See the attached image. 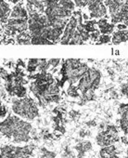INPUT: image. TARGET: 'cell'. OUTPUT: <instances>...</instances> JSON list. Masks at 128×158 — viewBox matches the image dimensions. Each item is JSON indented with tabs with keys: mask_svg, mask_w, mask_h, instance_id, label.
<instances>
[{
	"mask_svg": "<svg viewBox=\"0 0 128 158\" xmlns=\"http://www.w3.org/2000/svg\"><path fill=\"white\" fill-rule=\"evenodd\" d=\"M60 69V79H57V84L62 87L65 82L75 84L83 77L89 69L86 63L77 59H68L62 60Z\"/></svg>",
	"mask_w": 128,
	"mask_h": 158,
	"instance_id": "cell-1",
	"label": "cell"
},
{
	"mask_svg": "<svg viewBox=\"0 0 128 158\" xmlns=\"http://www.w3.org/2000/svg\"><path fill=\"white\" fill-rule=\"evenodd\" d=\"M11 110L14 115L23 119L33 121L39 116V109L34 99L31 97L11 100Z\"/></svg>",
	"mask_w": 128,
	"mask_h": 158,
	"instance_id": "cell-2",
	"label": "cell"
},
{
	"mask_svg": "<svg viewBox=\"0 0 128 158\" xmlns=\"http://www.w3.org/2000/svg\"><path fill=\"white\" fill-rule=\"evenodd\" d=\"M101 72L95 67H89L87 72L78 81L77 87L81 95H84L89 91H96L101 82Z\"/></svg>",
	"mask_w": 128,
	"mask_h": 158,
	"instance_id": "cell-3",
	"label": "cell"
},
{
	"mask_svg": "<svg viewBox=\"0 0 128 158\" xmlns=\"http://www.w3.org/2000/svg\"><path fill=\"white\" fill-rule=\"evenodd\" d=\"M34 144L23 147L14 145H2L1 158H30L34 150Z\"/></svg>",
	"mask_w": 128,
	"mask_h": 158,
	"instance_id": "cell-4",
	"label": "cell"
},
{
	"mask_svg": "<svg viewBox=\"0 0 128 158\" xmlns=\"http://www.w3.org/2000/svg\"><path fill=\"white\" fill-rule=\"evenodd\" d=\"M33 131V126L28 121L23 119H19L15 126L14 132L12 135V142L13 143H26L31 140V133Z\"/></svg>",
	"mask_w": 128,
	"mask_h": 158,
	"instance_id": "cell-5",
	"label": "cell"
},
{
	"mask_svg": "<svg viewBox=\"0 0 128 158\" xmlns=\"http://www.w3.org/2000/svg\"><path fill=\"white\" fill-rule=\"evenodd\" d=\"M118 129L114 125H107L104 130H101L96 137V142L99 146L106 147L113 145L114 143L119 142Z\"/></svg>",
	"mask_w": 128,
	"mask_h": 158,
	"instance_id": "cell-6",
	"label": "cell"
},
{
	"mask_svg": "<svg viewBox=\"0 0 128 158\" xmlns=\"http://www.w3.org/2000/svg\"><path fill=\"white\" fill-rule=\"evenodd\" d=\"M2 29H5V36H14L29 29L28 20L10 18L5 26L2 25Z\"/></svg>",
	"mask_w": 128,
	"mask_h": 158,
	"instance_id": "cell-7",
	"label": "cell"
},
{
	"mask_svg": "<svg viewBox=\"0 0 128 158\" xmlns=\"http://www.w3.org/2000/svg\"><path fill=\"white\" fill-rule=\"evenodd\" d=\"M19 119H20V116L10 113V115L5 118V120H3L1 122L0 128H1L2 137H5L8 139H12V135H13V132H14L15 126L17 124V122L19 121Z\"/></svg>",
	"mask_w": 128,
	"mask_h": 158,
	"instance_id": "cell-8",
	"label": "cell"
},
{
	"mask_svg": "<svg viewBox=\"0 0 128 158\" xmlns=\"http://www.w3.org/2000/svg\"><path fill=\"white\" fill-rule=\"evenodd\" d=\"M78 26V19L75 16H72L69 21V23L66 25V27L64 29V32L62 36L60 39V44L61 45H69L72 38L73 37L74 34H75Z\"/></svg>",
	"mask_w": 128,
	"mask_h": 158,
	"instance_id": "cell-9",
	"label": "cell"
},
{
	"mask_svg": "<svg viewBox=\"0 0 128 158\" xmlns=\"http://www.w3.org/2000/svg\"><path fill=\"white\" fill-rule=\"evenodd\" d=\"M5 89L10 97H17L19 99L27 97V89L23 85L13 82H5Z\"/></svg>",
	"mask_w": 128,
	"mask_h": 158,
	"instance_id": "cell-10",
	"label": "cell"
},
{
	"mask_svg": "<svg viewBox=\"0 0 128 158\" xmlns=\"http://www.w3.org/2000/svg\"><path fill=\"white\" fill-rule=\"evenodd\" d=\"M25 8L28 11V14H45L46 7L43 0H26Z\"/></svg>",
	"mask_w": 128,
	"mask_h": 158,
	"instance_id": "cell-11",
	"label": "cell"
},
{
	"mask_svg": "<svg viewBox=\"0 0 128 158\" xmlns=\"http://www.w3.org/2000/svg\"><path fill=\"white\" fill-rule=\"evenodd\" d=\"M118 113L121 115L120 128L125 135H128V103L121 104L118 108Z\"/></svg>",
	"mask_w": 128,
	"mask_h": 158,
	"instance_id": "cell-12",
	"label": "cell"
},
{
	"mask_svg": "<svg viewBox=\"0 0 128 158\" xmlns=\"http://www.w3.org/2000/svg\"><path fill=\"white\" fill-rule=\"evenodd\" d=\"M10 18L29 20V14H28L27 10H26V8H24L21 3H19V4H17V5H15L14 8H12Z\"/></svg>",
	"mask_w": 128,
	"mask_h": 158,
	"instance_id": "cell-13",
	"label": "cell"
},
{
	"mask_svg": "<svg viewBox=\"0 0 128 158\" xmlns=\"http://www.w3.org/2000/svg\"><path fill=\"white\" fill-rule=\"evenodd\" d=\"M97 25L99 26L100 33L102 34H110L113 33L114 27H115V25L113 23H109L107 18L99 19L98 21H97Z\"/></svg>",
	"mask_w": 128,
	"mask_h": 158,
	"instance_id": "cell-14",
	"label": "cell"
},
{
	"mask_svg": "<svg viewBox=\"0 0 128 158\" xmlns=\"http://www.w3.org/2000/svg\"><path fill=\"white\" fill-rule=\"evenodd\" d=\"M100 158H120L117 155V148L114 145L102 147L99 151Z\"/></svg>",
	"mask_w": 128,
	"mask_h": 158,
	"instance_id": "cell-15",
	"label": "cell"
},
{
	"mask_svg": "<svg viewBox=\"0 0 128 158\" xmlns=\"http://www.w3.org/2000/svg\"><path fill=\"white\" fill-rule=\"evenodd\" d=\"M93 145L89 140H84V142H79L75 146L76 151L78 152V158H85L86 153L92 150Z\"/></svg>",
	"mask_w": 128,
	"mask_h": 158,
	"instance_id": "cell-16",
	"label": "cell"
},
{
	"mask_svg": "<svg viewBox=\"0 0 128 158\" xmlns=\"http://www.w3.org/2000/svg\"><path fill=\"white\" fill-rule=\"evenodd\" d=\"M107 7L105 6L104 3H101L100 5L96 7L93 10L90 11V18L92 19H102V18H108L107 15Z\"/></svg>",
	"mask_w": 128,
	"mask_h": 158,
	"instance_id": "cell-17",
	"label": "cell"
},
{
	"mask_svg": "<svg viewBox=\"0 0 128 158\" xmlns=\"http://www.w3.org/2000/svg\"><path fill=\"white\" fill-rule=\"evenodd\" d=\"M128 41V30H119L117 32H114L112 36V42L114 45L123 42Z\"/></svg>",
	"mask_w": 128,
	"mask_h": 158,
	"instance_id": "cell-18",
	"label": "cell"
},
{
	"mask_svg": "<svg viewBox=\"0 0 128 158\" xmlns=\"http://www.w3.org/2000/svg\"><path fill=\"white\" fill-rule=\"evenodd\" d=\"M11 8L10 4L7 3L5 0H1V24L4 25L8 23V19L10 18Z\"/></svg>",
	"mask_w": 128,
	"mask_h": 158,
	"instance_id": "cell-19",
	"label": "cell"
},
{
	"mask_svg": "<svg viewBox=\"0 0 128 158\" xmlns=\"http://www.w3.org/2000/svg\"><path fill=\"white\" fill-rule=\"evenodd\" d=\"M32 36L29 32H23L16 36V43L20 45H31L32 42Z\"/></svg>",
	"mask_w": 128,
	"mask_h": 158,
	"instance_id": "cell-20",
	"label": "cell"
},
{
	"mask_svg": "<svg viewBox=\"0 0 128 158\" xmlns=\"http://www.w3.org/2000/svg\"><path fill=\"white\" fill-rule=\"evenodd\" d=\"M39 61H40V59H30L28 60L27 67H26V68H27V72L30 74H33L34 72L37 71Z\"/></svg>",
	"mask_w": 128,
	"mask_h": 158,
	"instance_id": "cell-21",
	"label": "cell"
},
{
	"mask_svg": "<svg viewBox=\"0 0 128 158\" xmlns=\"http://www.w3.org/2000/svg\"><path fill=\"white\" fill-rule=\"evenodd\" d=\"M32 45H54V43H52L47 38H44L41 36H34L32 37Z\"/></svg>",
	"mask_w": 128,
	"mask_h": 158,
	"instance_id": "cell-22",
	"label": "cell"
},
{
	"mask_svg": "<svg viewBox=\"0 0 128 158\" xmlns=\"http://www.w3.org/2000/svg\"><path fill=\"white\" fill-rule=\"evenodd\" d=\"M79 91L78 90V87L77 86H75L74 84H70L68 89H67V94L68 96H70V97L72 98H79L81 97V95L79 94Z\"/></svg>",
	"mask_w": 128,
	"mask_h": 158,
	"instance_id": "cell-23",
	"label": "cell"
},
{
	"mask_svg": "<svg viewBox=\"0 0 128 158\" xmlns=\"http://www.w3.org/2000/svg\"><path fill=\"white\" fill-rule=\"evenodd\" d=\"M59 4L63 7L66 10H68L70 11H74V8H75V4L73 1V0H59Z\"/></svg>",
	"mask_w": 128,
	"mask_h": 158,
	"instance_id": "cell-24",
	"label": "cell"
},
{
	"mask_svg": "<svg viewBox=\"0 0 128 158\" xmlns=\"http://www.w3.org/2000/svg\"><path fill=\"white\" fill-rule=\"evenodd\" d=\"M84 43H85V41H84L82 36L80 34V33L76 30V32H75V34H74V36L72 38V40H71L69 45H82V44H84Z\"/></svg>",
	"mask_w": 128,
	"mask_h": 158,
	"instance_id": "cell-25",
	"label": "cell"
},
{
	"mask_svg": "<svg viewBox=\"0 0 128 158\" xmlns=\"http://www.w3.org/2000/svg\"><path fill=\"white\" fill-rule=\"evenodd\" d=\"M61 60L60 59H51L48 60V64H49V71L55 72L57 70V67L60 64Z\"/></svg>",
	"mask_w": 128,
	"mask_h": 158,
	"instance_id": "cell-26",
	"label": "cell"
},
{
	"mask_svg": "<svg viewBox=\"0 0 128 158\" xmlns=\"http://www.w3.org/2000/svg\"><path fill=\"white\" fill-rule=\"evenodd\" d=\"M112 41V36L110 34H101L99 40L96 42L97 45H102V44H108Z\"/></svg>",
	"mask_w": 128,
	"mask_h": 158,
	"instance_id": "cell-27",
	"label": "cell"
},
{
	"mask_svg": "<svg viewBox=\"0 0 128 158\" xmlns=\"http://www.w3.org/2000/svg\"><path fill=\"white\" fill-rule=\"evenodd\" d=\"M101 3H104L103 0H90L89 3H88V5H87L88 10H89V11L93 10L96 7H98L99 5H100Z\"/></svg>",
	"mask_w": 128,
	"mask_h": 158,
	"instance_id": "cell-28",
	"label": "cell"
},
{
	"mask_svg": "<svg viewBox=\"0 0 128 158\" xmlns=\"http://www.w3.org/2000/svg\"><path fill=\"white\" fill-rule=\"evenodd\" d=\"M90 0H73L74 4L77 8H85L88 5Z\"/></svg>",
	"mask_w": 128,
	"mask_h": 158,
	"instance_id": "cell-29",
	"label": "cell"
},
{
	"mask_svg": "<svg viewBox=\"0 0 128 158\" xmlns=\"http://www.w3.org/2000/svg\"><path fill=\"white\" fill-rule=\"evenodd\" d=\"M99 36H100V31H99V30H97V31H95V32L90 34V39H91L92 41H94V42L98 41Z\"/></svg>",
	"mask_w": 128,
	"mask_h": 158,
	"instance_id": "cell-30",
	"label": "cell"
},
{
	"mask_svg": "<svg viewBox=\"0 0 128 158\" xmlns=\"http://www.w3.org/2000/svg\"><path fill=\"white\" fill-rule=\"evenodd\" d=\"M121 92L123 96L128 99V82L126 83H123V84L121 86Z\"/></svg>",
	"mask_w": 128,
	"mask_h": 158,
	"instance_id": "cell-31",
	"label": "cell"
},
{
	"mask_svg": "<svg viewBox=\"0 0 128 158\" xmlns=\"http://www.w3.org/2000/svg\"><path fill=\"white\" fill-rule=\"evenodd\" d=\"M7 113H8V109H7V107L5 106V105L2 103L1 104V118H2V119L5 118V116L7 115Z\"/></svg>",
	"mask_w": 128,
	"mask_h": 158,
	"instance_id": "cell-32",
	"label": "cell"
},
{
	"mask_svg": "<svg viewBox=\"0 0 128 158\" xmlns=\"http://www.w3.org/2000/svg\"><path fill=\"white\" fill-rule=\"evenodd\" d=\"M79 136L81 138H86V136H89V131H87L86 129H81L79 131Z\"/></svg>",
	"mask_w": 128,
	"mask_h": 158,
	"instance_id": "cell-33",
	"label": "cell"
},
{
	"mask_svg": "<svg viewBox=\"0 0 128 158\" xmlns=\"http://www.w3.org/2000/svg\"><path fill=\"white\" fill-rule=\"evenodd\" d=\"M80 115V113H79L77 111H71L70 112V116L73 118V119H75L76 117H78Z\"/></svg>",
	"mask_w": 128,
	"mask_h": 158,
	"instance_id": "cell-34",
	"label": "cell"
},
{
	"mask_svg": "<svg viewBox=\"0 0 128 158\" xmlns=\"http://www.w3.org/2000/svg\"><path fill=\"white\" fill-rule=\"evenodd\" d=\"M86 125L88 126V128H92V126H97V123H96V121H94V120H90V121L86 122Z\"/></svg>",
	"mask_w": 128,
	"mask_h": 158,
	"instance_id": "cell-35",
	"label": "cell"
},
{
	"mask_svg": "<svg viewBox=\"0 0 128 158\" xmlns=\"http://www.w3.org/2000/svg\"><path fill=\"white\" fill-rule=\"evenodd\" d=\"M116 27H117L118 30H126L127 25H125V23H118L116 25Z\"/></svg>",
	"mask_w": 128,
	"mask_h": 158,
	"instance_id": "cell-36",
	"label": "cell"
},
{
	"mask_svg": "<svg viewBox=\"0 0 128 158\" xmlns=\"http://www.w3.org/2000/svg\"><path fill=\"white\" fill-rule=\"evenodd\" d=\"M121 140H122V142L123 144H125V145H128V138L125 137V136H123V137L121 138Z\"/></svg>",
	"mask_w": 128,
	"mask_h": 158,
	"instance_id": "cell-37",
	"label": "cell"
},
{
	"mask_svg": "<svg viewBox=\"0 0 128 158\" xmlns=\"http://www.w3.org/2000/svg\"><path fill=\"white\" fill-rule=\"evenodd\" d=\"M8 1L10 2V3L16 4V5H17V4H19V1H20V0H8Z\"/></svg>",
	"mask_w": 128,
	"mask_h": 158,
	"instance_id": "cell-38",
	"label": "cell"
},
{
	"mask_svg": "<svg viewBox=\"0 0 128 158\" xmlns=\"http://www.w3.org/2000/svg\"><path fill=\"white\" fill-rule=\"evenodd\" d=\"M126 155H127V158H128V148H127V150H126Z\"/></svg>",
	"mask_w": 128,
	"mask_h": 158,
	"instance_id": "cell-39",
	"label": "cell"
},
{
	"mask_svg": "<svg viewBox=\"0 0 128 158\" xmlns=\"http://www.w3.org/2000/svg\"><path fill=\"white\" fill-rule=\"evenodd\" d=\"M127 79H128V73H127Z\"/></svg>",
	"mask_w": 128,
	"mask_h": 158,
	"instance_id": "cell-40",
	"label": "cell"
}]
</instances>
